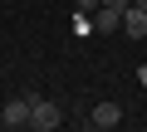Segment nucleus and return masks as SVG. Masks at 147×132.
Listing matches in <instances>:
<instances>
[{
    "label": "nucleus",
    "instance_id": "obj_7",
    "mask_svg": "<svg viewBox=\"0 0 147 132\" xmlns=\"http://www.w3.org/2000/svg\"><path fill=\"white\" fill-rule=\"evenodd\" d=\"M137 83H142V88H147V64H142V69H137Z\"/></svg>",
    "mask_w": 147,
    "mask_h": 132
},
{
    "label": "nucleus",
    "instance_id": "obj_5",
    "mask_svg": "<svg viewBox=\"0 0 147 132\" xmlns=\"http://www.w3.org/2000/svg\"><path fill=\"white\" fill-rule=\"evenodd\" d=\"M123 29H127L132 39H147V10H142V5H127V10H123Z\"/></svg>",
    "mask_w": 147,
    "mask_h": 132
},
{
    "label": "nucleus",
    "instance_id": "obj_4",
    "mask_svg": "<svg viewBox=\"0 0 147 132\" xmlns=\"http://www.w3.org/2000/svg\"><path fill=\"white\" fill-rule=\"evenodd\" d=\"M93 25H98V34H118L123 29V10L118 5H98L93 10Z\"/></svg>",
    "mask_w": 147,
    "mask_h": 132
},
{
    "label": "nucleus",
    "instance_id": "obj_6",
    "mask_svg": "<svg viewBox=\"0 0 147 132\" xmlns=\"http://www.w3.org/2000/svg\"><path fill=\"white\" fill-rule=\"evenodd\" d=\"M103 5H118V10H127V5H132V0H103Z\"/></svg>",
    "mask_w": 147,
    "mask_h": 132
},
{
    "label": "nucleus",
    "instance_id": "obj_1",
    "mask_svg": "<svg viewBox=\"0 0 147 132\" xmlns=\"http://www.w3.org/2000/svg\"><path fill=\"white\" fill-rule=\"evenodd\" d=\"M30 103H34V113H30V127L34 132H54L64 117H59V103H49V98H39V93H30Z\"/></svg>",
    "mask_w": 147,
    "mask_h": 132
},
{
    "label": "nucleus",
    "instance_id": "obj_2",
    "mask_svg": "<svg viewBox=\"0 0 147 132\" xmlns=\"http://www.w3.org/2000/svg\"><path fill=\"white\" fill-rule=\"evenodd\" d=\"M30 113H34V103H30V93H20V98H10L0 108V122L5 127H30Z\"/></svg>",
    "mask_w": 147,
    "mask_h": 132
},
{
    "label": "nucleus",
    "instance_id": "obj_3",
    "mask_svg": "<svg viewBox=\"0 0 147 132\" xmlns=\"http://www.w3.org/2000/svg\"><path fill=\"white\" fill-rule=\"evenodd\" d=\"M118 122H123V108H118V103H98V108L88 113V127H93V132H108V127H118Z\"/></svg>",
    "mask_w": 147,
    "mask_h": 132
}]
</instances>
